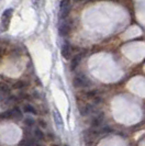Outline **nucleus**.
Listing matches in <instances>:
<instances>
[{
	"label": "nucleus",
	"instance_id": "nucleus-22",
	"mask_svg": "<svg viewBox=\"0 0 145 146\" xmlns=\"http://www.w3.org/2000/svg\"><path fill=\"white\" fill-rule=\"evenodd\" d=\"M75 1H82V0H75Z\"/></svg>",
	"mask_w": 145,
	"mask_h": 146
},
{
	"label": "nucleus",
	"instance_id": "nucleus-12",
	"mask_svg": "<svg viewBox=\"0 0 145 146\" xmlns=\"http://www.w3.org/2000/svg\"><path fill=\"white\" fill-rule=\"evenodd\" d=\"M0 92L3 94V95H8L10 92V88H9V86H8L7 84H5V82H1L0 84Z\"/></svg>",
	"mask_w": 145,
	"mask_h": 146
},
{
	"label": "nucleus",
	"instance_id": "nucleus-1",
	"mask_svg": "<svg viewBox=\"0 0 145 146\" xmlns=\"http://www.w3.org/2000/svg\"><path fill=\"white\" fill-rule=\"evenodd\" d=\"M12 13H13V10L11 8L6 9L3 11V13L1 15V23H0V31L1 32L8 31L9 25H10V21H11V18H12Z\"/></svg>",
	"mask_w": 145,
	"mask_h": 146
},
{
	"label": "nucleus",
	"instance_id": "nucleus-14",
	"mask_svg": "<svg viewBox=\"0 0 145 146\" xmlns=\"http://www.w3.org/2000/svg\"><path fill=\"white\" fill-rule=\"evenodd\" d=\"M11 117H12V111L11 110L5 111L0 114V119H11Z\"/></svg>",
	"mask_w": 145,
	"mask_h": 146
},
{
	"label": "nucleus",
	"instance_id": "nucleus-6",
	"mask_svg": "<svg viewBox=\"0 0 145 146\" xmlns=\"http://www.w3.org/2000/svg\"><path fill=\"white\" fill-rule=\"evenodd\" d=\"M53 117H54V121H55V124L57 126V129L63 130L64 129V121H63L62 115L58 113V111H54L53 112Z\"/></svg>",
	"mask_w": 145,
	"mask_h": 146
},
{
	"label": "nucleus",
	"instance_id": "nucleus-7",
	"mask_svg": "<svg viewBox=\"0 0 145 146\" xmlns=\"http://www.w3.org/2000/svg\"><path fill=\"white\" fill-rule=\"evenodd\" d=\"M91 111H92V107L90 104H88V103H85V104L79 107V112L82 117H86L88 114H90Z\"/></svg>",
	"mask_w": 145,
	"mask_h": 146
},
{
	"label": "nucleus",
	"instance_id": "nucleus-18",
	"mask_svg": "<svg viewBox=\"0 0 145 146\" xmlns=\"http://www.w3.org/2000/svg\"><path fill=\"white\" fill-rule=\"evenodd\" d=\"M20 146H33V144H32V142L30 139H23L20 143Z\"/></svg>",
	"mask_w": 145,
	"mask_h": 146
},
{
	"label": "nucleus",
	"instance_id": "nucleus-11",
	"mask_svg": "<svg viewBox=\"0 0 145 146\" xmlns=\"http://www.w3.org/2000/svg\"><path fill=\"white\" fill-rule=\"evenodd\" d=\"M11 111H12V117H15L17 120H21L23 115H22L21 111H20L19 108H15V109H12Z\"/></svg>",
	"mask_w": 145,
	"mask_h": 146
},
{
	"label": "nucleus",
	"instance_id": "nucleus-4",
	"mask_svg": "<svg viewBox=\"0 0 145 146\" xmlns=\"http://www.w3.org/2000/svg\"><path fill=\"white\" fill-rule=\"evenodd\" d=\"M103 120H104V114H103L102 112H99L98 114H96V115L92 117V120H91V126H92L94 129L99 127V126L102 124Z\"/></svg>",
	"mask_w": 145,
	"mask_h": 146
},
{
	"label": "nucleus",
	"instance_id": "nucleus-16",
	"mask_svg": "<svg viewBox=\"0 0 145 146\" xmlns=\"http://www.w3.org/2000/svg\"><path fill=\"white\" fill-rule=\"evenodd\" d=\"M98 94H99V92H98L97 90H91V91L86 92V97H88V98H96Z\"/></svg>",
	"mask_w": 145,
	"mask_h": 146
},
{
	"label": "nucleus",
	"instance_id": "nucleus-20",
	"mask_svg": "<svg viewBox=\"0 0 145 146\" xmlns=\"http://www.w3.org/2000/svg\"><path fill=\"white\" fill-rule=\"evenodd\" d=\"M1 52H2V48H1V47H0V55H1Z\"/></svg>",
	"mask_w": 145,
	"mask_h": 146
},
{
	"label": "nucleus",
	"instance_id": "nucleus-9",
	"mask_svg": "<svg viewBox=\"0 0 145 146\" xmlns=\"http://www.w3.org/2000/svg\"><path fill=\"white\" fill-rule=\"evenodd\" d=\"M69 32H71V28H69V25L66 24V23L61 24V27L58 28V34H59L61 36H66Z\"/></svg>",
	"mask_w": 145,
	"mask_h": 146
},
{
	"label": "nucleus",
	"instance_id": "nucleus-10",
	"mask_svg": "<svg viewBox=\"0 0 145 146\" xmlns=\"http://www.w3.org/2000/svg\"><path fill=\"white\" fill-rule=\"evenodd\" d=\"M23 110H24L25 113H31V114H36V113H37L36 109L33 106H31V104H24Z\"/></svg>",
	"mask_w": 145,
	"mask_h": 146
},
{
	"label": "nucleus",
	"instance_id": "nucleus-13",
	"mask_svg": "<svg viewBox=\"0 0 145 146\" xmlns=\"http://www.w3.org/2000/svg\"><path fill=\"white\" fill-rule=\"evenodd\" d=\"M34 136H35L37 139H40V141H42V139H45V135H44L43 131H42L41 129H35V130H34Z\"/></svg>",
	"mask_w": 145,
	"mask_h": 146
},
{
	"label": "nucleus",
	"instance_id": "nucleus-3",
	"mask_svg": "<svg viewBox=\"0 0 145 146\" xmlns=\"http://www.w3.org/2000/svg\"><path fill=\"white\" fill-rule=\"evenodd\" d=\"M71 12V1L69 0H61L59 2V19L65 20Z\"/></svg>",
	"mask_w": 145,
	"mask_h": 146
},
{
	"label": "nucleus",
	"instance_id": "nucleus-2",
	"mask_svg": "<svg viewBox=\"0 0 145 146\" xmlns=\"http://www.w3.org/2000/svg\"><path fill=\"white\" fill-rule=\"evenodd\" d=\"M90 85H91V81L84 74H79L75 76L72 79V86L75 88H87Z\"/></svg>",
	"mask_w": 145,
	"mask_h": 146
},
{
	"label": "nucleus",
	"instance_id": "nucleus-17",
	"mask_svg": "<svg viewBox=\"0 0 145 146\" xmlns=\"http://www.w3.org/2000/svg\"><path fill=\"white\" fill-rule=\"evenodd\" d=\"M24 123H25V125H28V126H33L35 122H34V120H33V119L28 117V119H25V120H24Z\"/></svg>",
	"mask_w": 145,
	"mask_h": 146
},
{
	"label": "nucleus",
	"instance_id": "nucleus-21",
	"mask_svg": "<svg viewBox=\"0 0 145 146\" xmlns=\"http://www.w3.org/2000/svg\"><path fill=\"white\" fill-rule=\"evenodd\" d=\"M52 146H57L56 144H52Z\"/></svg>",
	"mask_w": 145,
	"mask_h": 146
},
{
	"label": "nucleus",
	"instance_id": "nucleus-15",
	"mask_svg": "<svg viewBox=\"0 0 145 146\" xmlns=\"http://www.w3.org/2000/svg\"><path fill=\"white\" fill-rule=\"evenodd\" d=\"M24 87H25V84H24V81L22 80H18L17 82L13 84V88L15 89H23Z\"/></svg>",
	"mask_w": 145,
	"mask_h": 146
},
{
	"label": "nucleus",
	"instance_id": "nucleus-19",
	"mask_svg": "<svg viewBox=\"0 0 145 146\" xmlns=\"http://www.w3.org/2000/svg\"><path fill=\"white\" fill-rule=\"evenodd\" d=\"M39 122H40V125H41V126H43V127H46V123H45V121H43V120H40Z\"/></svg>",
	"mask_w": 145,
	"mask_h": 146
},
{
	"label": "nucleus",
	"instance_id": "nucleus-5",
	"mask_svg": "<svg viewBox=\"0 0 145 146\" xmlns=\"http://www.w3.org/2000/svg\"><path fill=\"white\" fill-rule=\"evenodd\" d=\"M61 53H62V56L65 59H69L71 56H72V46L68 42H66L63 46H62V50H61Z\"/></svg>",
	"mask_w": 145,
	"mask_h": 146
},
{
	"label": "nucleus",
	"instance_id": "nucleus-8",
	"mask_svg": "<svg viewBox=\"0 0 145 146\" xmlns=\"http://www.w3.org/2000/svg\"><path fill=\"white\" fill-rule=\"evenodd\" d=\"M81 58H82V56L81 55H75L74 57H72V59L71 60V70H75L78 66H79L80 62H81Z\"/></svg>",
	"mask_w": 145,
	"mask_h": 146
}]
</instances>
